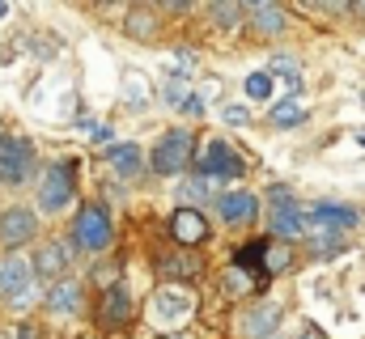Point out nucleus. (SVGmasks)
<instances>
[{"label": "nucleus", "instance_id": "1", "mask_svg": "<svg viewBox=\"0 0 365 339\" xmlns=\"http://www.w3.org/2000/svg\"><path fill=\"white\" fill-rule=\"evenodd\" d=\"M77 195V174H73V162H51L43 170V182H38V212L56 217L73 204Z\"/></svg>", "mask_w": 365, "mask_h": 339}, {"label": "nucleus", "instance_id": "2", "mask_svg": "<svg viewBox=\"0 0 365 339\" xmlns=\"http://www.w3.org/2000/svg\"><path fill=\"white\" fill-rule=\"evenodd\" d=\"M110 238H115V229H110V212L102 208V204H86L81 212H77V221H73V246L77 251H106L110 246Z\"/></svg>", "mask_w": 365, "mask_h": 339}, {"label": "nucleus", "instance_id": "3", "mask_svg": "<svg viewBox=\"0 0 365 339\" xmlns=\"http://www.w3.org/2000/svg\"><path fill=\"white\" fill-rule=\"evenodd\" d=\"M191 153H195V136L182 132V127H170V132L153 145V170H158L162 178L182 174V170L191 166Z\"/></svg>", "mask_w": 365, "mask_h": 339}, {"label": "nucleus", "instance_id": "4", "mask_svg": "<svg viewBox=\"0 0 365 339\" xmlns=\"http://www.w3.org/2000/svg\"><path fill=\"white\" fill-rule=\"evenodd\" d=\"M34 170V145L26 136H0V182L21 187Z\"/></svg>", "mask_w": 365, "mask_h": 339}, {"label": "nucleus", "instance_id": "5", "mask_svg": "<svg viewBox=\"0 0 365 339\" xmlns=\"http://www.w3.org/2000/svg\"><path fill=\"white\" fill-rule=\"evenodd\" d=\"M353 225H357V212H353V208L314 204L310 212H302V229H306V238H319V234H340V229H353Z\"/></svg>", "mask_w": 365, "mask_h": 339}, {"label": "nucleus", "instance_id": "6", "mask_svg": "<svg viewBox=\"0 0 365 339\" xmlns=\"http://www.w3.org/2000/svg\"><path fill=\"white\" fill-rule=\"evenodd\" d=\"M34 234H38V217H34L30 208L13 204V208H4V212H0V246H4L9 254L17 251V246H26Z\"/></svg>", "mask_w": 365, "mask_h": 339}, {"label": "nucleus", "instance_id": "7", "mask_svg": "<svg viewBox=\"0 0 365 339\" xmlns=\"http://www.w3.org/2000/svg\"><path fill=\"white\" fill-rule=\"evenodd\" d=\"M247 170V162L225 145V140H212L208 149H204V157H200V178H208V182H221V178H238Z\"/></svg>", "mask_w": 365, "mask_h": 339}, {"label": "nucleus", "instance_id": "8", "mask_svg": "<svg viewBox=\"0 0 365 339\" xmlns=\"http://www.w3.org/2000/svg\"><path fill=\"white\" fill-rule=\"evenodd\" d=\"M272 234L276 242H289V238H302V208L297 199L284 191V187H272Z\"/></svg>", "mask_w": 365, "mask_h": 339}, {"label": "nucleus", "instance_id": "9", "mask_svg": "<svg viewBox=\"0 0 365 339\" xmlns=\"http://www.w3.org/2000/svg\"><path fill=\"white\" fill-rule=\"evenodd\" d=\"M30 284H34V271H30V263L21 254H0V301L17 297Z\"/></svg>", "mask_w": 365, "mask_h": 339}, {"label": "nucleus", "instance_id": "10", "mask_svg": "<svg viewBox=\"0 0 365 339\" xmlns=\"http://www.w3.org/2000/svg\"><path fill=\"white\" fill-rule=\"evenodd\" d=\"M30 271L38 276V280H64V271H68V246L64 242H43L38 251H34V263H30Z\"/></svg>", "mask_w": 365, "mask_h": 339}, {"label": "nucleus", "instance_id": "11", "mask_svg": "<svg viewBox=\"0 0 365 339\" xmlns=\"http://www.w3.org/2000/svg\"><path fill=\"white\" fill-rule=\"evenodd\" d=\"M217 212L225 225H247V221H255L259 199L251 191H225V195H217Z\"/></svg>", "mask_w": 365, "mask_h": 339}, {"label": "nucleus", "instance_id": "12", "mask_svg": "<svg viewBox=\"0 0 365 339\" xmlns=\"http://www.w3.org/2000/svg\"><path fill=\"white\" fill-rule=\"evenodd\" d=\"M170 234H175V242H179V246L191 251V246H200V242L208 238V221H204L195 208H179V212L170 217Z\"/></svg>", "mask_w": 365, "mask_h": 339}, {"label": "nucleus", "instance_id": "13", "mask_svg": "<svg viewBox=\"0 0 365 339\" xmlns=\"http://www.w3.org/2000/svg\"><path fill=\"white\" fill-rule=\"evenodd\" d=\"M43 306H47L56 318H73V314L81 310V284H77V280H60V284H51L47 297H43Z\"/></svg>", "mask_w": 365, "mask_h": 339}, {"label": "nucleus", "instance_id": "14", "mask_svg": "<svg viewBox=\"0 0 365 339\" xmlns=\"http://www.w3.org/2000/svg\"><path fill=\"white\" fill-rule=\"evenodd\" d=\"M98 318H102V327H123V323L132 318V297H128V288H123V284H110V288L102 293Z\"/></svg>", "mask_w": 365, "mask_h": 339}, {"label": "nucleus", "instance_id": "15", "mask_svg": "<svg viewBox=\"0 0 365 339\" xmlns=\"http://www.w3.org/2000/svg\"><path fill=\"white\" fill-rule=\"evenodd\" d=\"M276 323H280V306H276V301H259V306L242 318V335L247 339H264V335H272Z\"/></svg>", "mask_w": 365, "mask_h": 339}, {"label": "nucleus", "instance_id": "16", "mask_svg": "<svg viewBox=\"0 0 365 339\" xmlns=\"http://www.w3.org/2000/svg\"><path fill=\"white\" fill-rule=\"evenodd\" d=\"M242 13L255 21V30H264V34H280L284 30V9L272 4V0H251V4H242Z\"/></svg>", "mask_w": 365, "mask_h": 339}, {"label": "nucleus", "instance_id": "17", "mask_svg": "<svg viewBox=\"0 0 365 339\" xmlns=\"http://www.w3.org/2000/svg\"><path fill=\"white\" fill-rule=\"evenodd\" d=\"M123 30H128V38H140V43H149V38L158 34V13H153V9H145V4H136V9L128 13Z\"/></svg>", "mask_w": 365, "mask_h": 339}, {"label": "nucleus", "instance_id": "18", "mask_svg": "<svg viewBox=\"0 0 365 339\" xmlns=\"http://www.w3.org/2000/svg\"><path fill=\"white\" fill-rule=\"evenodd\" d=\"M106 162H110V170H115L119 178H136V174H140V166H145L136 145H115V149L106 153Z\"/></svg>", "mask_w": 365, "mask_h": 339}, {"label": "nucleus", "instance_id": "19", "mask_svg": "<svg viewBox=\"0 0 365 339\" xmlns=\"http://www.w3.org/2000/svg\"><path fill=\"white\" fill-rule=\"evenodd\" d=\"M268 119H272L276 127H297V123L306 119V110H302V102H297V98H280L272 110H268Z\"/></svg>", "mask_w": 365, "mask_h": 339}, {"label": "nucleus", "instance_id": "20", "mask_svg": "<svg viewBox=\"0 0 365 339\" xmlns=\"http://www.w3.org/2000/svg\"><path fill=\"white\" fill-rule=\"evenodd\" d=\"M123 102L132 110H145L149 106V81H145V73H128L123 77Z\"/></svg>", "mask_w": 365, "mask_h": 339}, {"label": "nucleus", "instance_id": "21", "mask_svg": "<svg viewBox=\"0 0 365 339\" xmlns=\"http://www.w3.org/2000/svg\"><path fill=\"white\" fill-rule=\"evenodd\" d=\"M293 267V246L289 242H268L264 246V271L276 276V271H289Z\"/></svg>", "mask_w": 365, "mask_h": 339}, {"label": "nucleus", "instance_id": "22", "mask_svg": "<svg viewBox=\"0 0 365 339\" xmlns=\"http://www.w3.org/2000/svg\"><path fill=\"white\" fill-rule=\"evenodd\" d=\"M187 310H191L187 297H179V293H162L158 306H153V318H158V323H175V318H182Z\"/></svg>", "mask_w": 365, "mask_h": 339}, {"label": "nucleus", "instance_id": "23", "mask_svg": "<svg viewBox=\"0 0 365 339\" xmlns=\"http://www.w3.org/2000/svg\"><path fill=\"white\" fill-rule=\"evenodd\" d=\"M268 73H272V77H284V81H289V93H293V98L302 93V68H297V60H293V56H276Z\"/></svg>", "mask_w": 365, "mask_h": 339}, {"label": "nucleus", "instance_id": "24", "mask_svg": "<svg viewBox=\"0 0 365 339\" xmlns=\"http://www.w3.org/2000/svg\"><path fill=\"white\" fill-rule=\"evenodd\" d=\"M200 267H204V263H200L191 251L187 254H170V259H166V276H175V280H191V276H200Z\"/></svg>", "mask_w": 365, "mask_h": 339}, {"label": "nucleus", "instance_id": "25", "mask_svg": "<svg viewBox=\"0 0 365 339\" xmlns=\"http://www.w3.org/2000/svg\"><path fill=\"white\" fill-rule=\"evenodd\" d=\"M272 89H276L272 73H251V77H247V98H255V102H268Z\"/></svg>", "mask_w": 365, "mask_h": 339}, {"label": "nucleus", "instance_id": "26", "mask_svg": "<svg viewBox=\"0 0 365 339\" xmlns=\"http://www.w3.org/2000/svg\"><path fill=\"white\" fill-rule=\"evenodd\" d=\"M212 17H217L221 30H238V21H242L247 13H242V4H225V0H221V4H212Z\"/></svg>", "mask_w": 365, "mask_h": 339}, {"label": "nucleus", "instance_id": "27", "mask_svg": "<svg viewBox=\"0 0 365 339\" xmlns=\"http://www.w3.org/2000/svg\"><path fill=\"white\" fill-rule=\"evenodd\" d=\"M212 191H217V182H208V178H187L182 182V199H212Z\"/></svg>", "mask_w": 365, "mask_h": 339}, {"label": "nucleus", "instance_id": "28", "mask_svg": "<svg viewBox=\"0 0 365 339\" xmlns=\"http://www.w3.org/2000/svg\"><path fill=\"white\" fill-rule=\"evenodd\" d=\"M162 98H166L170 106H182V102H187V81H182V77H170L166 89H162Z\"/></svg>", "mask_w": 365, "mask_h": 339}, {"label": "nucleus", "instance_id": "29", "mask_svg": "<svg viewBox=\"0 0 365 339\" xmlns=\"http://www.w3.org/2000/svg\"><path fill=\"white\" fill-rule=\"evenodd\" d=\"M221 119H225L230 127H247V123H251V110H247V106H225Z\"/></svg>", "mask_w": 365, "mask_h": 339}, {"label": "nucleus", "instance_id": "30", "mask_svg": "<svg viewBox=\"0 0 365 339\" xmlns=\"http://www.w3.org/2000/svg\"><path fill=\"white\" fill-rule=\"evenodd\" d=\"M4 306H9V310H17V314H21V310H30V306H34V284H30V288H21L17 297H9Z\"/></svg>", "mask_w": 365, "mask_h": 339}, {"label": "nucleus", "instance_id": "31", "mask_svg": "<svg viewBox=\"0 0 365 339\" xmlns=\"http://www.w3.org/2000/svg\"><path fill=\"white\" fill-rule=\"evenodd\" d=\"M182 110H187V115H204V98H200V93H187Z\"/></svg>", "mask_w": 365, "mask_h": 339}, {"label": "nucleus", "instance_id": "32", "mask_svg": "<svg viewBox=\"0 0 365 339\" xmlns=\"http://www.w3.org/2000/svg\"><path fill=\"white\" fill-rule=\"evenodd\" d=\"M230 288H251V280H247V271H238V267H230Z\"/></svg>", "mask_w": 365, "mask_h": 339}, {"label": "nucleus", "instance_id": "33", "mask_svg": "<svg viewBox=\"0 0 365 339\" xmlns=\"http://www.w3.org/2000/svg\"><path fill=\"white\" fill-rule=\"evenodd\" d=\"M13 339H43V331H38L34 323H21V327L13 331Z\"/></svg>", "mask_w": 365, "mask_h": 339}, {"label": "nucleus", "instance_id": "34", "mask_svg": "<svg viewBox=\"0 0 365 339\" xmlns=\"http://www.w3.org/2000/svg\"><path fill=\"white\" fill-rule=\"evenodd\" d=\"M93 140H98V145H106V140H110V127H106V123H93V132H90Z\"/></svg>", "mask_w": 365, "mask_h": 339}, {"label": "nucleus", "instance_id": "35", "mask_svg": "<svg viewBox=\"0 0 365 339\" xmlns=\"http://www.w3.org/2000/svg\"><path fill=\"white\" fill-rule=\"evenodd\" d=\"M297 339H323V331H319V327H306V331H302Z\"/></svg>", "mask_w": 365, "mask_h": 339}, {"label": "nucleus", "instance_id": "36", "mask_svg": "<svg viewBox=\"0 0 365 339\" xmlns=\"http://www.w3.org/2000/svg\"><path fill=\"white\" fill-rule=\"evenodd\" d=\"M353 13H361V17H365V4H353Z\"/></svg>", "mask_w": 365, "mask_h": 339}, {"label": "nucleus", "instance_id": "37", "mask_svg": "<svg viewBox=\"0 0 365 339\" xmlns=\"http://www.w3.org/2000/svg\"><path fill=\"white\" fill-rule=\"evenodd\" d=\"M0 60H9V47H0Z\"/></svg>", "mask_w": 365, "mask_h": 339}, {"label": "nucleus", "instance_id": "38", "mask_svg": "<svg viewBox=\"0 0 365 339\" xmlns=\"http://www.w3.org/2000/svg\"><path fill=\"white\" fill-rule=\"evenodd\" d=\"M4 13H9V4H0V17H4Z\"/></svg>", "mask_w": 365, "mask_h": 339}, {"label": "nucleus", "instance_id": "39", "mask_svg": "<svg viewBox=\"0 0 365 339\" xmlns=\"http://www.w3.org/2000/svg\"><path fill=\"white\" fill-rule=\"evenodd\" d=\"M357 140H361V145H365V132H357Z\"/></svg>", "mask_w": 365, "mask_h": 339}, {"label": "nucleus", "instance_id": "40", "mask_svg": "<svg viewBox=\"0 0 365 339\" xmlns=\"http://www.w3.org/2000/svg\"><path fill=\"white\" fill-rule=\"evenodd\" d=\"M0 339H9V335H0Z\"/></svg>", "mask_w": 365, "mask_h": 339}, {"label": "nucleus", "instance_id": "41", "mask_svg": "<svg viewBox=\"0 0 365 339\" xmlns=\"http://www.w3.org/2000/svg\"><path fill=\"white\" fill-rule=\"evenodd\" d=\"M361 102H365V98H361Z\"/></svg>", "mask_w": 365, "mask_h": 339}]
</instances>
